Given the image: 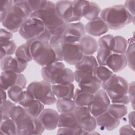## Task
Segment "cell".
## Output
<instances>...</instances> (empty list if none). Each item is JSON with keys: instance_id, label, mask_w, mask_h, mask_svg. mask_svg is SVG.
I'll list each match as a JSON object with an SVG mask.
<instances>
[{"instance_id": "38", "label": "cell", "mask_w": 135, "mask_h": 135, "mask_svg": "<svg viewBox=\"0 0 135 135\" xmlns=\"http://www.w3.org/2000/svg\"><path fill=\"white\" fill-rule=\"evenodd\" d=\"M24 90V89L20 85L13 86L7 90V96L12 101L15 103H18Z\"/></svg>"}, {"instance_id": "39", "label": "cell", "mask_w": 135, "mask_h": 135, "mask_svg": "<svg viewBox=\"0 0 135 135\" xmlns=\"http://www.w3.org/2000/svg\"><path fill=\"white\" fill-rule=\"evenodd\" d=\"M15 104L10 100H7L3 103H1V120L10 119V113L13 108L15 106Z\"/></svg>"}, {"instance_id": "11", "label": "cell", "mask_w": 135, "mask_h": 135, "mask_svg": "<svg viewBox=\"0 0 135 135\" xmlns=\"http://www.w3.org/2000/svg\"><path fill=\"white\" fill-rule=\"evenodd\" d=\"M73 113L80 128L89 134L95 130L97 127L96 119L92 115L88 107H76Z\"/></svg>"}, {"instance_id": "25", "label": "cell", "mask_w": 135, "mask_h": 135, "mask_svg": "<svg viewBox=\"0 0 135 135\" xmlns=\"http://www.w3.org/2000/svg\"><path fill=\"white\" fill-rule=\"evenodd\" d=\"M78 83L81 90L94 94L100 89L102 82L95 76H91L83 79Z\"/></svg>"}, {"instance_id": "33", "label": "cell", "mask_w": 135, "mask_h": 135, "mask_svg": "<svg viewBox=\"0 0 135 135\" xmlns=\"http://www.w3.org/2000/svg\"><path fill=\"white\" fill-rule=\"evenodd\" d=\"M107 111L115 118L120 120L127 114L128 108L124 104L111 103Z\"/></svg>"}, {"instance_id": "48", "label": "cell", "mask_w": 135, "mask_h": 135, "mask_svg": "<svg viewBox=\"0 0 135 135\" xmlns=\"http://www.w3.org/2000/svg\"><path fill=\"white\" fill-rule=\"evenodd\" d=\"M7 95L5 90L1 88V103H3L7 100Z\"/></svg>"}, {"instance_id": "5", "label": "cell", "mask_w": 135, "mask_h": 135, "mask_svg": "<svg viewBox=\"0 0 135 135\" xmlns=\"http://www.w3.org/2000/svg\"><path fill=\"white\" fill-rule=\"evenodd\" d=\"M41 73L43 80L52 85L73 83L74 81V72L66 68L62 61L42 67Z\"/></svg>"}, {"instance_id": "46", "label": "cell", "mask_w": 135, "mask_h": 135, "mask_svg": "<svg viewBox=\"0 0 135 135\" xmlns=\"http://www.w3.org/2000/svg\"><path fill=\"white\" fill-rule=\"evenodd\" d=\"M134 3L135 1H126L123 5L127 11L133 16H134Z\"/></svg>"}, {"instance_id": "6", "label": "cell", "mask_w": 135, "mask_h": 135, "mask_svg": "<svg viewBox=\"0 0 135 135\" xmlns=\"http://www.w3.org/2000/svg\"><path fill=\"white\" fill-rule=\"evenodd\" d=\"M30 17H34L41 20L51 34L63 29L66 24L58 14L55 3L50 1H47L46 4L43 7L32 13Z\"/></svg>"}, {"instance_id": "13", "label": "cell", "mask_w": 135, "mask_h": 135, "mask_svg": "<svg viewBox=\"0 0 135 135\" xmlns=\"http://www.w3.org/2000/svg\"><path fill=\"white\" fill-rule=\"evenodd\" d=\"M110 104L111 101L107 94L100 89L94 94L93 100L88 108L92 115L96 118L107 111Z\"/></svg>"}, {"instance_id": "7", "label": "cell", "mask_w": 135, "mask_h": 135, "mask_svg": "<svg viewBox=\"0 0 135 135\" xmlns=\"http://www.w3.org/2000/svg\"><path fill=\"white\" fill-rule=\"evenodd\" d=\"M26 90L35 99L44 105H52L56 102L57 99L53 92L52 84L44 80L30 83L27 86Z\"/></svg>"}, {"instance_id": "45", "label": "cell", "mask_w": 135, "mask_h": 135, "mask_svg": "<svg viewBox=\"0 0 135 135\" xmlns=\"http://www.w3.org/2000/svg\"><path fill=\"white\" fill-rule=\"evenodd\" d=\"M134 132V128L129 124L122 126L119 130L120 134H132Z\"/></svg>"}, {"instance_id": "20", "label": "cell", "mask_w": 135, "mask_h": 135, "mask_svg": "<svg viewBox=\"0 0 135 135\" xmlns=\"http://www.w3.org/2000/svg\"><path fill=\"white\" fill-rule=\"evenodd\" d=\"M86 33L93 37H101L105 35L109 31L105 23L100 17L89 21L85 25Z\"/></svg>"}, {"instance_id": "10", "label": "cell", "mask_w": 135, "mask_h": 135, "mask_svg": "<svg viewBox=\"0 0 135 135\" xmlns=\"http://www.w3.org/2000/svg\"><path fill=\"white\" fill-rule=\"evenodd\" d=\"M98 65L97 60L93 55H84L81 61L74 65V80L79 83L86 77L95 76V70Z\"/></svg>"}, {"instance_id": "24", "label": "cell", "mask_w": 135, "mask_h": 135, "mask_svg": "<svg viewBox=\"0 0 135 135\" xmlns=\"http://www.w3.org/2000/svg\"><path fill=\"white\" fill-rule=\"evenodd\" d=\"M79 44L83 55H93L98 50V41L88 34L84 35L81 38Z\"/></svg>"}, {"instance_id": "37", "label": "cell", "mask_w": 135, "mask_h": 135, "mask_svg": "<svg viewBox=\"0 0 135 135\" xmlns=\"http://www.w3.org/2000/svg\"><path fill=\"white\" fill-rule=\"evenodd\" d=\"M125 55L127 61V65L129 68L134 71V42H130L127 48Z\"/></svg>"}, {"instance_id": "31", "label": "cell", "mask_w": 135, "mask_h": 135, "mask_svg": "<svg viewBox=\"0 0 135 135\" xmlns=\"http://www.w3.org/2000/svg\"><path fill=\"white\" fill-rule=\"evenodd\" d=\"M0 133L6 135L17 134V126L15 121L11 118L1 120Z\"/></svg>"}, {"instance_id": "14", "label": "cell", "mask_w": 135, "mask_h": 135, "mask_svg": "<svg viewBox=\"0 0 135 135\" xmlns=\"http://www.w3.org/2000/svg\"><path fill=\"white\" fill-rule=\"evenodd\" d=\"M16 85L23 89L26 88V79L24 75L11 70L2 71L0 76L1 88L7 91L12 86Z\"/></svg>"}, {"instance_id": "3", "label": "cell", "mask_w": 135, "mask_h": 135, "mask_svg": "<svg viewBox=\"0 0 135 135\" xmlns=\"http://www.w3.org/2000/svg\"><path fill=\"white\" fill-rule=\"evenodd\" d=\"M100 17L109 29L118 30L134 21L133 16L123 5H114L101 10Z\"/></svg>"}, {"instance_id": "1", "label": "cell", "mask_w": 135, "mask_h": 135, "mask_svg": "<svg viewBox=\"0 0 135 135\" xmlns=\"http://www.w3.org/2000/svg\"><path fill=\"white\" fill-rule=\"evenodd\" d=\"M32 60L43 67L62 61L61 45H53L39 40L27 41Z\"/></svg>"}, {"instance_id": "17", "label": "cell", "mask_w": 135, "mask_h": 135, "mask_svg": "<svg viewBox=\"0 0 135 135\" xmlns=\"http://www.w3.org/2000/svg\"><path fill=\"white\" fill-rule=\"evenodd\" d=\"M28 63L16 56H6L1 59V68L2 71L11 70L17 73H22L26 69Z\"/></svg>"}, {"instance_id": "9", "label": "cell", "mask_w": 135, "mask_h": 135, "mask_svg": "<svg viewBox=\"0 0 135 135\" xmlns=\"http://www.w3.org/2000/svg\"><path fill=\"white\" fill-rule=\"evenodd\" d=\"M46 29L41 20L30 17L22 24L18 32L23 38L28 41L40 38Z\"/></svg>"}, {"instance_id": "44", "label": "cell", "mask_w": 135, "mask_h": 135, "mask_svg": "<svg viewBox=\"0 0 135 135\" xmlns=\"http://www.w3.org/2000/svg\"><path fill=\"white\" fill-rule=\"evenodd\" d=\"M129 102L131 103L132 108L134 109V82L132 81V82L128 83V93Z\"/></svg>"}, {"instance_id": "2", "label": "cell", "mask_w": 135, "mask_h": 135, "mask_svg": "<svg viewBox=\"0 0 135 135\" xmlns=\"http://www.w3.org/2000/svg\"><path fill=\"white\" fill-rule=\"evenodd\" d=\"M10 117L16 124L17 135L41 134L45 130L38 117L30 115L20 105L13 108Z\"/></svg>"}, {"instance_id": "40", "label": "cell", "mask_w": 135, "mask_h": 135, "mask_svg": "<svg viewBox=\"0 0 135 135\" xmlns=\"http://www.w3.org/2000/svg\"><path fill=\"white\" fill-rule=\"evenodd\" d=\"M87 1H72L75 17L78 22L80 21L82 17V12L85 5L87 3Z\"/></svg>"}, {"instance_id": "23", "label": "cell", "mask_w": 135, "mask_h": 135, "mask_svg": "<svg viewBox=\"0 0 135 135\" xmlns=\"http://www.w3.org/2000/svg\"><path fill=\"white\" fill-rule=\"evenodd\" d=\"M52 89L57 99H73L75 92V87L72 83L52 84Z\"/></svg>"}, {"instance_id": "22", "label": "cell", "mask_w": 135, "mask_h": 135, "mask_svg": "<svg viewBox=\"0 0 135 135\" xmlns=\"http://www.w3.org/2000/svg\"><path fill=\"white\" fill-rule=\"evenodd\" d=\"M127 65V61L124 54L112 53L108 57L105 66L113 73H118L123 70Z\"/></svg>"}, {"instance_id": "32", "label": "cell", "mask_w": 135, "mask_h": 135, "mask_svg": "<svg viewBox=\"0 0 135 135\" xmlns=\"http://www.w3.org/2000/svg\"><path fill=\"white\" fill-rule=\"evenodd\" d=\"M128 45V41L123 36H115L113 38L112 52L115 53L125 54Z\"/></svg>"}, {"instance_id": "19", "label": "cell", "mask_w": 135, "mask_h": 135, "mask_svg": "<svg viewBox=\"0 0 135 135\" xmlns=\"http://www.w3.org/2000/svg\"><path fill=\"white\" fill-rule=\"evenodd\" d=\"M59 114L56 110L44 109L38 117L45 130H53L57 127Z\"/></svg>"}, {"instance_id": "16", "label": "cell", "mask_w": 135, "mask_h": 135, "mask_svg": "<svg viewBox=\"0 0 135 135\" xmlns=\"http://www.w3.org/2000/svg\"><path fill=\"white\" fill-rule=\"evenodd\" d=\"M114 36L111 34H105L101 36L98 41V50L97 60L99 65H105L106 61L112 53V46Z\"/></svg>"}, {"instance_id": "18", "label": "cell", "mask_w": 135, "mask_h": 135, "mask_svg": "<svg viewBox=\"0 0 135 135\" xmlns=\"http://www.w3.org/2000/svg\"><path fill=\"white\" fill-rule=\"evenodd\" d=\"M55 6L58 14L66 23L78 22L74 13L72 1H59Z\"/></svg>"}, {"instance_id": "30", "label": "cell", "mask_w": 135, "mask_h": 135, "mask_svg": "<svg viewBox=\"0 0 135 135\" xmlns=\"http://www.w3.org/2000/svg\"><path fill=\"white\" fill-rule=\"evenodd\" d=\"M56 108L60 113L73 112L76 105L73 99H59L56 102Z\"/></svg>"}, {"instance_id": "41", "label": "cell", "mask_w": 135, "mask_h": 135, "mask_svg": "<svg viewBox=\"0 0 135 135\" xmlns=\"http://www.w3.org/2000/svg\"><path fill=\"white\" fill-rule=\"evenodd\" d=\"M57 134H89V133L81 128L73 129L69 128H59Z\"/></svg>"}, {"instance_id": "43", "label": "cell", "mask_w": 135, "mask_h": 135, "mask_svg": "<svg viewBox=\"0 0 135 135\" xmlns=\"http://www.w3.org/2000/svg\"><path fill=\"white\" fill-rule=\"evenodd\" d=\"M13 33L5 28H1L0 30V43H4L13 40Z\"/></svg>"}, {"instance_id": "12", "label": "cell", "mask_w": 135, "mask_h": 135, "mask_svg": "<svg viewBox=\"0 0 135 135\" xmlns=\"http://www.w3.org/2000/svg\"><path fill=\"white\" fill-rule=\"evenodd\" d=\"M86 34L85 25L81 22L67 23L61 40L62 43H78Z\"/></svg>"}, {"instance_id": "28", "label": "cell", "mask_w": 135, "mask_h": 135, "mask_svg": "<svg viewBox=\"0 0 135 135\" xmlns=\"http://www.w3.org/2000/svg\"><path fill=\"white\" fill-rule=\"evenodd\" d=\"M57 127L73 129L80 128L73 112L60 113L59 116Z\"/></svg>"}, {"instance_id": "27", "label": "cell", "mask_w": 135, "mask_h": 135, "mask_svg": "<svg viewBox=\"0 0 135 135\" xmlns=\"http://www.w3.org/2000/svg\"><path fill=\"white\" fill-rule=\"evenodd\" d=\"M101 11V9L97 3L88 1L83 8L82 17L89 21H91L100 17Z\"/></svg>"}, {"instance_id": "47", "label": "cell", "mask_w": 135, "mask_h": 135, "mask_svg": "<svg viewBox=\"0 0 135 135\" xmlns=\"http://www.w3.org/2000/svg\"><path fill=\"white\" fill-rule=\"evenodd\" d=\"M129 124L134 128V111L131 112L128 114Z\"/></svg>"}, {"instance_id": "35", "label": "cell", "mask_w": 135, "mask_h": 135, "mask_svg": "<svg viewBox=\"0 0 135 135\" xmlns=\"http://www.w3.org/2000/svg\"><path fill=\"white\" fill-rule=\"evenodd\" d=\"M1 59L6 56H12V55L15 53L17 48L16 44L13 40L1 44Z\"/></svg>"}, {"instance_id": "15", "label": "cell", "mask_w": 135, "mask_h": 135, "mask_svg": "<svg viewBox=\"0 0 135 135\" xmlns=\"http://www.w3.org/2000/svg\"><path fill=\"white\" fill-rule=\"evenodd\" d=\"M61 51L63 61L69 65H75L81 61L83 56L79 43H62Z\"/></svg>"}, {"instance_id": "36", "label": "cell", "mask_w": 135, "mask_h": 135, "mask_svg": "<svg viewBox=\"0 0 135 135\" xmlns=\"http://www.w3.org/2000/svg\"><path fill=\"white\" fill-rule=\"evenodd\" d=\"M15 55V56L24 60L27 62L33 60L30 54L28 44L27 41L26 43L17 47Z\"/></svg>"}, {"instance_id": "42", "label": "cell", "mask_w": 135, "mask_h": 135, "mask_svg": "<svg viewBox=\"0 0 135 135\" xmlns=\"http://www.w3.org/2000/svg\"><path fill=\"white\" fill-rule=\"evenodd\" d=\"M13 1H4L1 3V13H0V21L1 23L4 20L6 15L7 11L13 5Z\"/></svg>"}, {"instance_id": "34", "label": "cell", "mask_w": 135, "mask_h": 135, "mask_svg": "<svg viewBox=\"0 0 135 135\" xmlns=\"http://www.w3.org/2000/svg\"><path fill=\"white\" fill-rule=\"evenodd\" d=\"M113 73H114L105 65H99L95 70V76L102 83L109 79Z\"/></svg>"}, {"instance_id": "21", "label": "cell", "mask_w": 135, "mask_h": 135, "mask_svg": "<svg viewBox=\"0 0 135 135\" xmlns=\"http://www.w3.org/2000/svg\"><path fill=\"white\" fill-rule=\"evenodd\" d=\"M97 125L101 129L111 131L120 124V120L117 119L108 111L95 118Z\"/></svg>"}, {"instance_id": "26", "label": "cell", "mask_w": 135, "mask_h": 135, "mask_svg": "<svg viewBox=\"0 0 135 135\" xmlns=\"http://www.w3.org/2000/svg\"><path fill=\"white\" fill-rule=\"evenodd\" d=\"M21 107L25 109L28 114L35 118H37L44 109V104L33 97L28 99Z\"/></svg>"}, {"instance_id": "8", "label": "cell", "mask_w": 135, "mask_h": 135, "mask_svg": "<svg viewBox=\"0 0 135 135\" xmlns=\"http://www.w3.org/2000/svg\"><path fill=\"white\" fill-rule=\"evenodd\" d=\"M28 17L21 6L13 4L1 24L4 28L13 33L19 31L22 24Z\"/></svg>"}, {"instance_id": "4", "label": "cell", "mask_w": 135, "mask_h": 135, "mask_svg": "<svg viewBox=\"0 0 135 135\" xmlns=\"http://www.w3.org/2000/svg\"><path fill=\"white\" fill-rule=\"evenodd\" d=\"M101 87L107 94L111 103L124 105L130 103L127 95L128 83L124 78L113 73L109 79L102 83Z\"/></svg>"}, {"instance_id": "29", "label": "cell", "mask_w": 135, "mask_h": 135, "mask_svg": "<svg viewBox=\"0 0 135 135\" xmlns=\"http://www.w3.org/2000/svg\"><path fill=\"white\" fill-rule=\"evenodd\" d=\"M93 97L94 94L77 88L75 90L73 100L76 107H88L92 101Z\"/></svg>"}]
</instances>
